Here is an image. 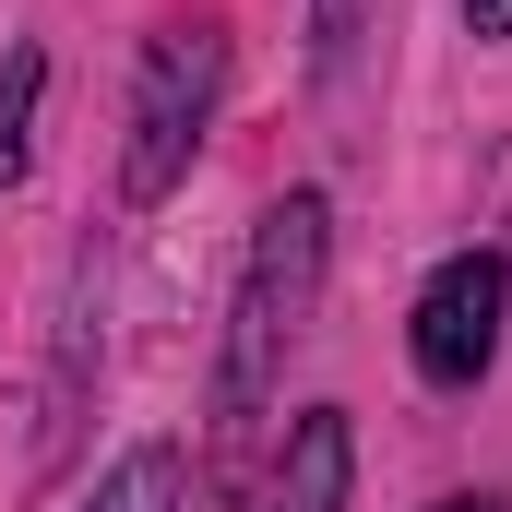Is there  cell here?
<instances>
[{
    "mask_svg": "<svg viewBox=\"0 0 512 512\" xmlns=\"http://www.w3.org/2000/svg\"><path fill=\"white\" fill-rule=\"evenodd\" d=\"M322 262H334V215H322V191H286L274 215H262L251 239V274H239V322H227V429L262 417V393L286 370V346L310 334V298H322Z\"/></svg>",
    "mask_w": 512,
    "mask_h": 512,
    "instance_id": "cell-1",
    "label": "cell"
},
{
    "mask_svg": "<svg viewBox=\"0 0 512 512\" xmlns=\"http://www.w3.org/2000/svg\"><path fill=\"white\" fill-rule=\"evenodd\" d=\"M215 96H227V24L215 12H179L143 36V72H131V143H120V191L131 203H167L215 131Z\"/></svg>",
    "mask_w": 512,
    "mask_h": 512,
    "instance_id": "cell-2",
    "label": "cell"
},
{
    "mask_svg": "<svg viewBox=\"0 0 512 512\" xmlns=\"http://www.w3.org/2000/svg\"><path fill=\"white\" fill-rule=\"evenodd\" d=\"M501 310H512V262L501 251H453L429 286H417V370L441 393H477L489 382V358H501Z\"/></svg>",
    "mask_w": 512,
    "mask_h": 512,
    "instance_id": "cell-3",
    "label": "cell"
},
{
    "mask_svg": "<svg viewBox=\"0 0 512 512\" xmlns=\"http://www.w3.org/2000/svg\"><path fill=\"white\" fill-rule=\"evenodd\" d=\"M346 489H358V429L346 405H310L274 453V512H346Z\"/></svg>",
    "mask_w": 512,
    "mask_h": 512,
    "instance_id": "cell-4",
    "label": "cell"
},
{
    "mask_svg": "<svg viewBox=\"0 0 512 512\" xmlns=\"http://www.w3.org/2000/svg\"><path fill=\"white\" fill-rule=\"evenodd\" d=\"M84 512H179V453H167V441L120 453V465L96 477V501H84Z\"/></svg>",
    "mask_w": 512,
    "mask_h": 512,
    "instance_id": "cell-5",
    "label": "cell"
},
{
    "mask_svg": "<svg viewBox=\"0 0 512 512\" xmlns=\"http://www.w3.org/2000/svg\"><path fill=\"white\" fill-rule=\"evenodd\" d=\"M36 84H48V60H36V48H0V191L24 179V120H36Z\"/></svg>",
    "mask_w": 512,
    "mask_h": 512,
    "instance_id": "cell-6",
    "label": "cell"
},
{
    "mask_svg": "<svg viewBox=\"0 0 512 512\" xmlns=\"http://www.w3.org/2000/svg\"><path fill=\"white\" fill-rule=\"evenodd\" d=\"M370 12H382V0H310V60H322V72H346V60H358V36H370Z\"/></svg>",
    "mask_w": 512,
    "mask_h": 512,
    "instance_id": "cell-7",
    "label": "cell"
},
{
    "mask_svg": "<svg viewBox=\"0 0 512 512\" xmlns=\"http://www.w3.org/2000/svg\"><path fill=\"white\" fill-rule=\"evenodd\" d=\"M465 24L477 36H512V0H465Z\"/></svg>",
    "mask_w": 512,
    "mask_h": 512,
    "instance_id": "cell-8",
    "label": "cell"
},
{
    "mask_svg": "<svg viewBox=\"0 0 512 512\" xmlns=\"http://www.w3.org/2000/svg\"><path fill=\"white\" fill-rule=\"evenodd\" d=\"M441 512H501V501H441Z\"/></svg>",
    "mask_w": 512,
    "mask_h": 512,
    "instance_id": "cell-9",
    "label": "cell"
}]
</instances>
